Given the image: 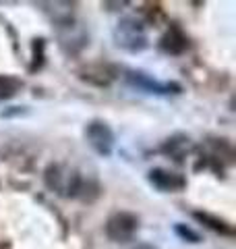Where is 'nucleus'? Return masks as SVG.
Masks as SVG:
<instances>
[{
  "label": "nucleus",
  "mask_w": 236,
  "mask_h": 249,
  "mask_svg": "<svg viewBox=\"0 0 236 249\" xmlns=\"http://www.w3.org/2000/svg\"><path fill=\"white\" fill-rule=\"evenodd\" d=\"M127 81L133 85V88H139V89H145V91H152V93H168L172 88V85L152 79V77L145 75V73H135V71H131L127 75Z\"/></svg>",
  "instance_id": "obj_6"
},
{
  "label": "nucleus",
  "mask_w": 236,
  "mask_h": 249,
  "mask_svg": "<svg viewBox=\"0 0 236 249\" xmlns=\"http://www.w3.org/2000/svg\"><path fill=\"white\" fill-rule=\"evenodd\" d=\"M133 249H157V247H153V245H149V243H141V245H137V247H133Z\"/></svg>",
  "instance_id": "obj_11"
},
{
  "label": "nucleus",
  "mask_w": 236,
  "mask_h": 249,
  "mask_svg": "<svg viewBox=\"0 0 236 249\" xmlns=\"http://www.w3.org/2000/svg\"><path fill=\"white\" fill-rule=\"evenodd\" d=\"M114 40L122 50L141 52L147 46V34H145L143 23L133 17L122 19L114 29Z\"/></svg>",
  "instance_id": "obj_2"
},
{
  "label": "nucleus",
  "mask_w": 236,
  "mask_h": 249,
  "mask_svg": "<svg viewBox=\"0 0 236 249\" xmlns=\"http://www.w3.org/2000/svg\"><path fill=\"white\" fill-rule=\"evenodd\" d=\"M19 88H21V83L15 79V77L0 75V102H2V100L13 98L15 93L19 91Z\"/></svg>",
  "instance_id": "obj_8"
},
{
  "label": "nucleus",
  "mask_w": 236,
  "mask_h": 249,
  "mask_svg": "<svg viewBox=\"0 0 236 249\" xmlns=\"http://www.w3.org/2000/svg\"><path fill=\"white\" fill-rule=\"evenodd\" d=\"M149 183H152L155 189L160 191H180L185 187V178L176 175V173H170V170H164V168H153L149 173Z\"/></svg>",
  "instance_id": "obj_5"
},
{
  "label": "nucleus",
  "mask_w": 236,
  "mask_h": 249,
  "mask_svg": "<svg viewBox=\"0 0 236 249\" xmlns=\"http://www.w3.org/2000/svg\"><path fill=\"white\" fill-rule=\"evenodd\" d=\"M176 231L180 232V235L183 237H188V239H193V243H197V241H199V235H197V232H193L191 229H183V227H176Z\"/></svg>",
  "instance_id": "obj_10"
},
{
  "label": "nucleus",
  "mask_w": 236,
  "mask_h": 249,
  "mask_svg": "<svg viewBox=\"0 0 236 249\" xmlns=\"http://www.w3.org/2000/svg\"><path fill=\"white\" fill-rule=\"evenodd\" d=\"M195 216L199 218L201 222H207V227H211L214 231L226 232V235H230V232H232V229H230V227H226V222H222V220H216V218H211V216H207V214H195Z\"/></svg>",
  "instance_id": "obj_9"
},
{
  "label": "nucleus",
  "mask_w": 236,
  "mask_h": 249,
  "mask_svg": "<svg viewBox=\"0 0 236 249\" xmlns=\"http://www.w3.org/2000/svg\"><path fill=\"white\" fill-rule=\"evenodd\" d=\"M139 229V220L131 212H116L108 218L106 222V235L114 243H129L135 239Z\"/></svg>",
  "instance_id": "obj_3"
},
{
  "label": "nucleus",
  "mask_w": 236,
  "mask_h": 249,
  "mask_svg": "<svg viewBox=\"0 0 236 249\" xmlns=\"http://www.w3.org/2000/svg\"><path fill=\"white\" fill-rule=\"evenodd\" d=\"M85 137H87V143L101 156H110L114 147V133L112 129L108 127L106 123L101 121H91L85 129Z\"/></svg>",
  "instance_id": "obj_4"
},
{
  "label": "nucleus",
  "mask_w": 236,
  "mask_h": 249,
  "mask_svg": "<svg viewBox=\"0 0 236 249\" xmlns=\"http://www.w3.org/2000/svg\"><path fill=\"white\" fill-rule=\"evenodd\" d=\"M160 46L166 54H183L186 50V46H188V40L178 27H172L168 34L162 37Z\"/></svg>",
  "instance_id": "obj_7"
},
{
  "label": "nucleus",
  "mask_w": 236,
  "mask_h": 249,
  "mask_svg": "<svg viewBox=\"0 0 236 249\" xmlns=\"http://www.w3.org/2000/svg\"><path fill=\"white\" fill-rule=\"evenodd\" d=\"M46 185L62 197H79L85 191L83 177L65 164H54L46 170Z\"/></svg>",
  "instance_id": "obj_1"
}]
</instances>
